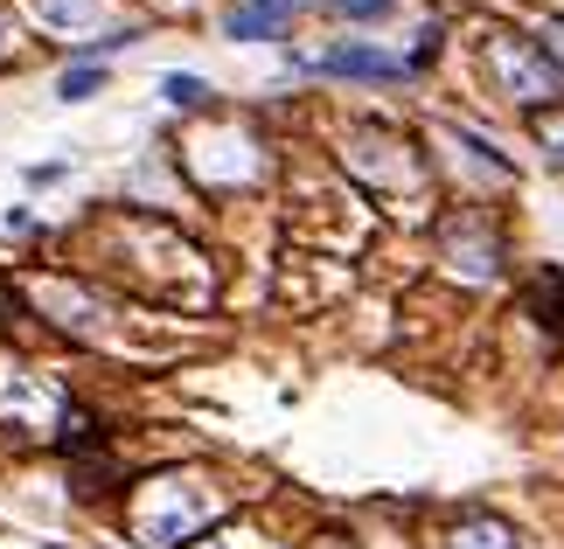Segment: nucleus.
Segmentation results:
<instances>
[{"mask_svg":"<svg viewBox=\"0 0 564 549\" xmlns=\"http://www.w3.org/2000/svg\"><path fill=\"white\" fill-rule=\"evenodd\" d=\"M321 8H335V14H356V21H383V14H390V0H321Z\"/></svg>","mask_w":564,"mask_h":549,"instance_id":"39448f33","label":"nucleus"},{"mask_svg":"<svg viewBox=\"0 0 564 549\" xmlns=\"http://www.w3.org/2000/svg\"><path fill=\"white\" fill-rule=\"evenodd\" d=\"M167 98H175V105H203V98H209V84H203V77H182V70H175V77H167Z\"/></svg>","mask_w":564,"mask_h":549,"instance_id":"423d86ee","label":"nucleus"},{"mask_svg":"<svg viewBox=\"0 0 564 549\" xmlns=\"http://www.w3.org/2000/svg\"><path fill=\"white\" fill-rule=\"evenodd\" d=\"M536 140L557 146V161H564V112H536Z\"/></svg>","mask_w":564,"mask_h":549,"instance_id":"0eeeda50","label":"nucleus"},{"mask_svg":"<svg viewBox=\"0 0 564 549\" xmlns=\"http://www.w3.org/2000/svg\"><path fill=\"white\" fill-rule=\"evenodd\" d=\"M98 84H105V70H98V63H77V70H63V84H56V91H63V98H91Z\"/></svg>","mask_w":564,"mask_h":549,"instance_id":"20e7f679","label":"nucleus"},{"mask_svg":"<svg viewBox=\"0 0 564 549\" xmlns=\"http://www.w3.org/2000/svg\"><path fill=\"white\" fill-rule=\"evenodd\" d=\"M453 549H516V536L502 521H460V529H453Z\"/></svg>","mask_w":564,"mask_h":549,"instance_id":"7ed1b4c3","label":"nucleus"},{"mask_svg":"<svg viewBox=\"0 0 564 549\" xmlns=\"http://www.w3.org/2000/svg\"><path fill=\"white\" fill-rule=\"evenodd\" d=\"M321 70L328 77H404L411 63H398V56H383V50H335V56H321Z\"/></svg>","mask_w":564,"mask_h":549,"instance_id":"f03ea898","label":"nucleus"},{"mask_svg":"<svg viewBox=\"0 0 564 549\" xmlns=\"http://www.w3.org/2000/svg\"><path fill=\"white\" fill-rule=\"evenodd\" d=\"M293 21V0H245V8H230V42H258V35H279Z\"/></svg>","mask_w":564,"mask_h":549,"instance_id":"f257e3e1","label":"nucleus"}]
</instances>
